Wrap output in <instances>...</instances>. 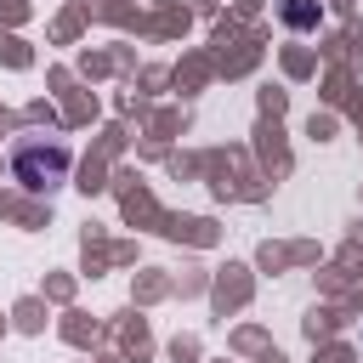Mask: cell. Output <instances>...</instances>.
<instances>
[{
    "label": "cell",
    "mask_w": 363,
    "mask_h": 363,
    "mask_svg": "<svg viewBox=\"0 0 363 363\" xmlns=\"http://www.w3.org/2000/svg\"><path fill=\"white\" fill-rule=\"evenodd\" d=\"M284 17H289L295 28H312V23H318V0H284Z\"/></svg>",
    "instance_id": "7a4b0ae2"
},
{
    "label": "cell",
    "mask_w": 363,
    "mask_h": 363,
    "mask_svg": "<svg viewBox=\"0 0 363 363\" xmlns=\"http://www.w3.org/2000/svg\"><path fill=\"white\" fill-rule=\"evenodd\" d=\"M11 170H17V182H23L28 193H51V187L68 176V147H62V142H51V147L23 142L17 159H11Z\"/></svg>",
    "instance_id": "6da1fadb"
}]
</instances>
